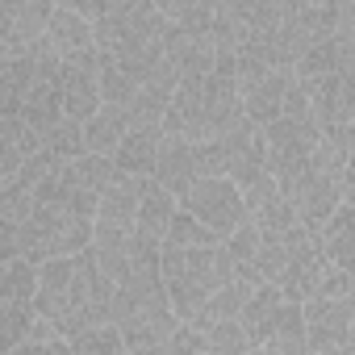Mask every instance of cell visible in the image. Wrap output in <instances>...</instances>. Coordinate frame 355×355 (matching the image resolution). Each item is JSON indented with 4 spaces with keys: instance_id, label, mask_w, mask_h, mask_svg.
Returning a JSON list of instances; mask_svg holds the SVG:
<instances>
[{
    "instance_id": "1",
    "label": "cell",
    "mask_w": 355,
    "mask_h": 355,
    "mask_svg": "<svg viewBox=\"0 0 355 355\" xmlns=\"http://www.w3.org/2000/svg\"><path fill=\"white\" fill-rule=\"evenodd\" d=\"M109 297H113V284L101 276L92 251L38 263L34 318H42L55 330V338H63V343H71L96 326H109Z\"/></svg>"
},
{
    "instance_id": "2",
    "label": "cell",
    "mask_w": 355,
    "mask_h": 355,
    "mask_svg": "<svg viewBox=\"0 0 355 355\" xmlns=\"http://www.w3.org/2000/svg\"><path fill=\"white\" fill-rule=\"evenodd\" d=\"M243 101H239V84L230 76H205V80H189V84H175L167 113L159 121L163 138L175 142H214L218 134L243 125Z\"/></svg>"
},
{
    "instance_id": "3",
    "label": "cell",
    "mask_w": 355,
    "mask_h": 355,
    "mask_svg": "<svg viewBox=\"0 0 355 355\" xmlns=\"http://www.w3.org/2000/svg\"><path fill=\"white\" fill-rule=\"evenodd\" d=\"M159 280H163L171 313L189 322L218 288H226L234 280V268H230L222 243L218 247H159Z\"/></svg>"
},
{
    "instance_id": "4",
    "label": "cell",
    "mask_w": 355,
    "mask_h": 355,
    "mask_svg": "<svg viewBox=\"0 0 355 355\" xmlns=\"http://www.w3.org/2000/svg\"><path fill=\"white\" fill-rule=\"evenodd\" d=\"M167 21L163 30V59L175 71V84L214 76V5L209 0H180V5H155Z\"/></svg>"
},
{
    "instance_id": "5",
    "label": "cell",
    "mask_w": 355,
    "mask_h": 355,
    "mask_svg": "<svg viewBox=\"0 0 355 355\" xmlns=\"http://www.w3.org/2000/svg\"><path fill=\"white\" fill-rule=\"evenodd\" d=\"M96 38V51L109 59H130V55H146L163 46V13L155 5H71Z\"/></svg>"
},
{
    "instance_id": "6",
    "label": "cell",
    "mask_w": 355,
    "mask_h": 355,
    "mask_svg": "<svg viewBox=\"0 0 355 355\" xmlns=\"http://www.w3.org/2000/svg\"><path fill=\"white\" fill-rule=\"evenodd\" d=\"M34 284H38V268L26 259L0 268V355L21 347L34 326Z\"/></svg>"
},
{
    "instance_id": "7",
    "label": "cell",
    "mask_w": 355,
    "mask_h": 355,
    "mask_svg": "<svg viewBox=\"0 0 355 355\" xmlns=\"http://www.w3.org/2000/svg\"><path fill=\"white\" fill-rule=\"evenodd\" d=\"M276 189H280V197L288 201L293 222H297L305 234H318V230L326 226V218H330L338 205H347V201H343V193L326 180V175H322L313 163H305V167L288 171L284 180H276Z\"/></svg>"
},
{
    "instance_id": "8",
    "label": "cell",
    "mask_w": 355,
    "mask_h": 355,
    "mask_svg": "<svg viewBox=\"0 0 355 355\" xmlns=\"http://www.w3.org/2000/svg\"><path fill=\"white\" fill-rule=\"evenodd\" d=\"M146 193V180L117 171L113 184L101 193L96 214H92V243L88 247H121L134 239V218H138V201Z\"/></svg>"
},
{
    "instance_id": "9",
    "label": "cell",
    "mask_w": 355,
    "mask_h": 355,
    "mask_svg": "<svg viewBox=\"0 0 355 355\" xmlns=\"http://www.w3.org/2000/svg\"><path fill=\"white\" fill-rule=\"evenodd\" d=\"M175 209H184L189 218H197L205 230H214L218 239H230L234 230L247 226V205L239 197V189L230 180H222V175H209V180H197L180 201H175Z\"/></svg>"
},
{
    "instance_id": "10",
    "label": "cell",
    "mask_w": 355,
    "mask_h": 355,
    "mask_svg": "<svg viewBox=\"0 0 355 355\" xmlns=\"http://www.w3.org/2000/svg\"><path fill=\"white\" fill-rule=\"evenodd\" d=\"M322 255L313 247V234H305L301 226L284 230V263H280V276H276V293L284 297V305H305L318 297V284H322Z\"/></svg>"
},
{
    "instance_id": "11",
    "label": "cell",
    "mask_w": 355,
    "mask_h": 355,
    "mask_svg": "<svg viewBox=\"0 0 355 355\" xmlns=\"http://www.w3.org/2000/svg\"><path fill=\"white\" fill-rule=\"evenodd\" d=\"M301 322H305V343L309 351H338L351 355L355 347V301L351 297H313L301 305Z\"/></svg>"
},
{
    "instance_id": "12",
    "label": "cell",
    "mask_w": 355,
    "mask_h": 355,
    "mask_svg": "<svg viewBox=\"0 0 355 355\" xmlns=\"http://www.w3.org/2000/svg\"><path fill=\"white\" fill-rule=\"evenodd\" d=\"M59 96H63V117L84 125L101 109V51H80L59 59Z\"/></svg>"
},
{
    "instance_id": "13",
    "label": "cell",
    "mask_w": 355,
    "mask_h": 355,
    "mask_svg": "<svg viewBox=\"0 0 355 355\" xmlns=\"http://www.w3.org/2000/svg\"><path fill=\"white\" fill-rule=\"evenodd\" d=\"M46 0H0V67L34 51L46 34Z\"/></svg>"
},
{
    "instance_id": "14",
    "label": "cell",
    "mask_w": 355,
    "mask_h": 355,
    "mask_svg": "<svg viewBox=\"0 0 355 355\" xmlns=\"http://www.w3.org/2000/svg\"><path fill=\"white\" fill-rule=\"evenodd\" d=\"M150 180L171 193L180 201L197 180H209V159H205V146H193V142H175V138H163L159 146V159H155V171Z\"/></svg>"
},
{
    "instance_id": "15",
    "label": "cell",
    "mask_w": 355,
    "mask_h": 355,
    "mask_svg": "<svg viewBox=\"0 0 355 355\" xmlns=\"http://www.w3.org/2000/svg\"><path fill=\"white\" fill-rule=\"evenodd\" d=\"M309 101V113L318 121V130H334V125H351L355 117V71H338L318 80L313 88H301Z\"/></svg>"
},
{
    "instance_id": "16",
    "label": "cell",
    "mask_w": 355,
    "mask_h": 355,
    "mask_svg": "<svg viewBox=\"0 0 355 355\" xmlns=\"http://www.w3.org/2000/svg\"><path fill=\"white\" fill-rule=\"evenodd\" d=\"M288 92H293V71H268V76H255L239 88V101H243V117L247 125L263 130L272 125L284 105H288Z\"/></svg>"
},
{
    "instance_id": "17",
    "label": "cell",
    "mask_w": 355,
    "mask_h": 355,
    "mask_svg": "<svg viewBox=\"0 0 355 355\" xmlns=\"http://www.w3.org/2000/svg\"><path fill=\"white\" fill-rule=\"evenodd\" d=\"M42 42H46V51H51L55 59H67V55H80V51H92V46H96L92 26H88L71 5H51Z\"/></svg>"
},
{
    "instance_id": "18",
    "label": "cell",
    "mask_w": 355,
    "mask_h": 355,
    "mask_svg": "<svg viewBox=\"0 0 355 355\" xmlns=\"http://www.w3.org/2000/svg\"><path fill=\"white\" fill-rule=\"evenodd\" d=\"M280 318H284V297H280L272 284H255L251 297H247L243 309H239V326H243V334H247L251 347H259V343L280 326Z\"/></svg>"
},
{
    "instance_id": "19",
    "label": "cell",
    "mask_w": 355,
    "mask_h": 355,
    "mask_svg": "<svg viewBox=\"0 0 355 355\" xmlns=\"http://www.w3.org/2000/svg\"><path fill=\"white\" fill-rule=\"evenodd\" d=\"M159 146H163V130L159 125H134L121 138V146L113 150V167L125 171V175H138V180H150Z\"/></svg>"
},
{
    "instance_id": "20",
    "label": "cell",
    "mask_w": 355,
    "mask_h": 355,
    "mask_svg": "<svg viewBox=\"0 0 355 355\" xmlns=\"http://www.w3.org/2000/svg\"><path fill=\"white\" fill-rule=\"evenodd\" d=\"M171 214H175V197L163 193L155 180H146V193H142L138 218H134V239H142V243H150V247H163L167 226H171Z\"/></svg>"
},
{
    "instance_id": "21",
    "label": "cell",
    "mask_w": 355,
    "mask_h": 355,
    "mask_svg": "<svg viewBox=\"0 0 355 355\" xmlns=\"http://www.w3.org/2000/svg\"><path fill=\"white\" fill-rule=\"evenodd\" d=\"M30 214V193L17 184L0 189V268L21 259V222Z\"/></svg>"
},
{
    "instance_id": "22",
    "label": "cell",
    "mask_w": 355,
    "mask_h": 355,
    "mask_svg": "<svg viewBox=\"0 0 355 355\" xmlns=\"http://www.w3.org/2000/svg\"><path fill=\"white\" fill-rule=\"evenodd\" d=\"M84 155H101V159H113V150L121 146V138L134 130L130 125V117L121 113V109H113V105H101L84 125Z\"/></svg>"
},
{
    "instance_id": "23",
    "label": "cell",
    "mask_w": 355,
    "mask_h": 355,
    "mask_svg": "<svg viewBox=\"0 0 355 355\" xmlns=\"http://www.w3.org/2000/svg\"><path fill=\"white\" fill-rule=\"evenodd\" d=\"M355 218H351V205H338L330 218H326V226L313 234V247H318V255H322V263L326 268H338V272H351V226Z\"/></svg>"
},
{
    "instance_id": "24",
    "label": "cell",
    "mask_w": 355,
    "mask_h": 355,
    "mask_svg": "<svg viewBox=\"0 0 355 355\" xmlns=\"http://www.w3.org/2000/svg\"><path fill=\"white\" fill-rule=\"evenodd\" d=\"M34 150H38V138L21 125V117H0V180L9 184Z\"/></svg>"
},
{
    "instance_id": "25",
    "label": "cell",
    "mask_w": 355,
    "mask_h": 355,
    "mask_svg": "<svg viewBox=\"0 0 355 355\" xmlns=\"http://www.w3.org/2000/svg\"><path fill=\"white\" fill-rule=\"evenodd\" d=\"M38 150H46V155L59 159V163H71V159L84 155V130L63 117V121H55L46 134H38Z\"/></svg>"
},
{
    "instance_id": "26",
    "label": "cell",
    "mask_w": 355,
    "mask_h": 355,
    "mask_svg": "<svg viewBox=\"0 0 355 355\" xmlns=\"http://www.w3.org/2000/svg\"><path fill=\"white\" fill-rule=\"evenodd\" d=\"M125 355H205V347H201V334L180 322L171 334H163V338H155V343H146V347H134V351H125Z\"/></svg>"
},
{
    "instance_id": "27",
    "label": "cell",
    "mask_w": 355,
    "mask_h": 355,
    "mask_svg": "<svg viewBox=\"0 0 355 355\" xmlns=\"http://www.w3.org/2000/svg\"><path fill=\"white\" fill-rule=\"evenodd\" d=\"M218 243L222 239L214 230H205L197 218H189L184 209L171 214V226H167V239H163V247H218Z\"/></svg>"
},
{
    "instance_id": "28",
    "label": "cell",
    "mask_w": 355,
    "mask_h": 355,
    "mask_svg": "<svg viewBox=\"0 0 355 355\" xmlns=\"http://www.w3.org/2000/svg\"><path fill=\"white\" fill-rule=\"evenodd\" d=\"M67 347H71V355H125V343L113 326H96V330L71 338Z\"/></svg>"
},
{
    "instance_id": "29",
    "label": "cell",
    "mask_w": 355,
    "mask_h": 355,
    "mask_svg": "<svg viewBox=\"0 0 355 355\" xmlns=\"http://www.w3.org/2000/svg\"><path fill=\"white\" fill-rule=\"evenodd\" d=\"M318 297H355V280H351V272L326 268V272H322V284H318Z\"/></svg>"
},
{
    "instance_id": "30",
    "label": "cell",
    "mask_w": 355,
    "mask_h": 355,
    "mask_svg": "<svg viewBox=\"0 0 355 355\" xmlns=\"http://www.w3.org/2000/svg\"><path fill=\"white\" fill-rule=\"evenodd\" d=\"M9 355H71V347H67L63 338H55V343H21V347H13Z\"/></svg>"
},
{
    "instance_id": "31",
    "label": "cell",
    "mask_w": 355,
    "mask_h": 355,
    "mask_svg": "<svg viewBox=\"0 0 355 355\" xmlns=\"http://www.w3.org/2000/svg\"><path fill=\"white\" fill-rule=\"evenodd\" d=\"M309 355H338V351H309Z\"/></svg>"
},
{
    "instance_id": "32",
    "label": "cell",
    "mask_w": 355,
    "mask_h": 355,
    "mask_svg": "<svg viewBox=\"0 0 355 355\" xmlns=\"http://www.w3.org/2000/svg\"><path fill=\"white\" fill-rule=\"evenodd\" d=\"M0 189H5V180H0Z\"/></svg>"
}]
</instances>
